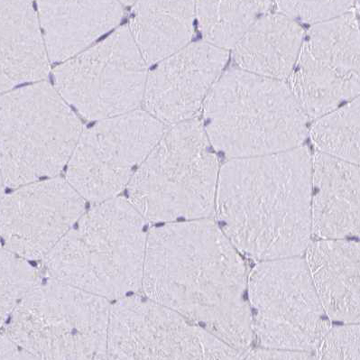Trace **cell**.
I'll list each match as a JSON object with an SVG mask.
<instances>
[{
    "label": "cell",
    "mask_w": 360,
    "mask_h": 360,
    "mask_svg": "<svg viewBox=\"0 0 360 360\" xmlns=\"http://www.w3.org/2000/svg\"><path fill=\"white\" fill-rule=\"evenodd\" d=\"M202 122L171 126L138 168L127 200L148 223L212 219L219 161Z\"/></svg>",
    "instance_id": "cell-5"
},
{
    "label": "cell",
    "mask_w": 360,
    "mask_h": 360,
    "mask_svg": "<svg viewBox=\"0 0 360 360\" xmlns=\"http://www.w3.org/2000/svg\"><path fill=\"white\" fill-rule=\"evenodd\" d=\"M108 360H110V359H108Z\"/></svg>",
    "instance_id": "cell-28"
},
{
    "label": "cell",
    "mask_w": 360,
    "mask_h": 360,
    "mask_svg": "<svg viewBox=\"0 0 360 360\" xmlns=\"http://www.w3.org/2000/svg\"><path fill=\"white\" fill-rule=\"evenodd\" d=\"M0 360H39L4 331L0 333Z\"/></svg>",
    "instance_id": "cell-25"
},
{
    "label": "cell",
    "mask_w": 360,
    "mask_h": 360,
    "mask_svg": "<svg viewBox=\"0 0 360 360\" xmlns=\"http://www.w3.org/2000/svg\"><path fill=\"white\" fill-rule=\"evenodd\" d=\"M359 324L331 326L319 344L317 360H360Z\"/></svg>",
    "instance_id": "cell-23"
},
{
    "label": "cell",
    "mask_w": 360,
    "mask_h": 360,
    "mask_svg": "<svg viewBox=\"0 0 360 360\" xmlns=\"http://www.w3.org/2000/svg\"><path fill=\"white\" fill-rule=\"evenodd\" d=\"M110 305L72 285L41 278L3 331L39 360H108Z\"/></svg>",
    "instance_id": "cell-7"
},
{
    "label": "cell",
    "mask_w": 360,
    "mask_h": 360,
    "mask_svg": "<svg viewBox=\"0 0 360 360\" xmlns=\"http://www.w3.org/2000/svg\"><path fill=\"white\" fill-rule=\"evenodd\" d=\"M0 246H1V240H0ZM1 248V247H0Z\"/></svg>",
    "instance_id": "cell-27"
},
{
    "label": "cell",
    "mask_w": 360,
    "mask_h": 360,
    "mask_svg": "<svg viewBox=\"0 0 360 360\" xmlns=\"http://www.w3.org/2000/svg\"><path fill=\"white\" fill-rule=\"evenodd\" d=\"M248 301L261 348L311 353L331 327L304 257L258 262L248 274Z\"/></svg>",
    "instance_id": "cell-8"
},
{
    "label": "cell",
    "mask_w": 360,
    "mask_h": 360,
    "mask_svg": "<svg viewBox=\"0 0 360 360\" xmlns=\"http://www.w3.org/2000/svg\"><path fill=\"white\" fill-rule=\"evenodd\" d=\"M195 24L194 1L134 2L127 28L146 65H155L190 44Z\"/></svg>",
    "instance_id": "cell-18"
},
{
    "label": "cell",
    "mask_w": 360,
    "mask_h": 360,
    "mask_svg": "<svg viewBox=\"0 0 360 360\" xmlns=\"http://www.w3.org/2000/svg\"><path fill=\"white\" fill-rule=\"evenodd\" d=\"M244 360H317L310 352L260 348L248 352Z\"/></svg>",
    "instance_id": "cell-24"
},
{
    "label": "cell",
    "mask_w": 360,
    "mask_h": 360,
    "mask_svg": "<svg viewBox=\"0 0 360 360\" xmlns=\"http://www.w3.org/2000/svg\"><path fill=\"white\" fill-rule=\"evenodd\" d=\"M148 65L127 27L53 70V87L85 120L101 121L138 110Z\"/></svg>",
    "instance_id": "cell-9"
},
{
    "label": "cell",
    "mask_w": 360,
    "mask_h": 360,
    "mask_svg": "<svg viewBox=\"0 0 360 360\" xmlns=\"http://www.w3.org/2000/svg\"><path fill=\"white\" fill-rule=\"evenodd\" d=\"M4 181H3L1 172H0V200L3 198V196H4Z\"/></svg>",
    "instance_id": "cell-26"
},
{
    "label": "cell",
    "mask_w": 360,
    "mask_h": 360,
    "mask_svg": "<svg viewBox=\"0 0 360 360\" xmlns=\"http://www.w3.org/2000/svg\"><path fill=\"white\" fill-rule=\"evenodd\" d=\"M148 222L124 197L94 205L42 261L46 278L108 302L141 290Z\"/></svg>",
    "instance_id": "cell-3"
},
{
    "label": "cell",
    "mask_w": 360,
    "mask_h": 360,
    "mask_svg": "<svg viewBox=\"0 0 360 360\" xmlns=\"http://www.w3.org/2000/svg\"><path fill=\"white\" fill-rule=\"evenodd\" d=\"M359 165L317 152L311 158L312 234L319 240L359 237Z\"/></svg>",
    "instance_id": "cell-13"
},
{
    "label": "cell",
    "mask_w": 360,
    "mask_h": 360,
    "mask_svg": "<svg viewBox=\"0 0 360 360\" xmlns=\"http://www.w3.org/2000/svg\"><path fill=\"white\" fill-rule=\"evenodd\" d=\"M84 131L81 120L53 86L36 82L0 95V172L18 188L56 177Z\"/></svg>",
    "instance_id": "cell-6"
},
{
    "label": "cell",
    "mask_w": 360,
    "mask_h": 360,
    "mask_svg": "<svg viewBox=\"0 0 360 360\" xmlns=\"http://www.w3.org/2000/svg\"><path fill=\"white\" fill-rule=\"evenodd\" d=\"M167 127L145 110L98 121L82 132L65 179L85 202L117 198Z\"/></svg>",
    "instance_id": "cell-10"
},
{
    "label": "cell",
    "mask_w": 360,
    "mask_h": 360,
    "mask_svg": "<svg viewBox=\"0 0 360 360\" xmlns=\"http://www.w3.org/2000/svg\"><path fill=\"white\" fill-rule=\"evenodd\" d=\"M304 37L297 22L278 12H267L236 44L232 57L242 71L285 82L295 68Z\"/></svg>",
    "instance_id": "cell-17"
},
{
    "label": "cell",
    "mask_w": 360,
    "mask_h": 360,
    "mask_svg": "<svg viewBox=\"0 0 360 360\" xmlns=\"http://www.w3.org/2000/svg\"><path fill=\"white\" fill-rule=\"evenodd\" d=\"M304 254L312 285L330 321L359 324V242L318 240L311 242Z\"/></svg>",
    "instance_id": "cell-15"
},
{
    "label": "cell",
    "mask_w": 360,
    "mask_h": 360,
    "mask_svg": "<svg viewBox=\"0 0 360 360\" xmlns=\"http://www.w3.org/2000/svg\"><path fill=\"white\" fill-rule=\"evenodd\" d=\"M359 97L315 120L309 129L318 153L359 165Z\"/></svg>",
    "instance_id": "cell-20"
},
{
    "label": "cell",
    "mask_w": 360,
    "mask_h": 360,
    "mask_svg": "<svg viewBox=\"0 0 360 360\" xmlns=\"http://www.w3.org/2000/svg\"><path fill=\"white\" fill-rule=\"evenodd\" d=\"M40 279L39 270L30 261L0 248V333Z\"/></svg>",
    "instance_id": "cell-21"
},
{
    "label": "cell",
    "mask_w": 360,
    "mask_h": 360,
    "mask_svg": "<svg viewBox=\"0 0 360 360\" xmlns=\"http://www.w3.org/2000/svg\"><path fill=\"white\" fill-rule=\"evenodd\" d=\"M207 138L231 159L300 148L309 119L288 82L231 68L223 72L203 104Z\"/></svg>",
    "instance_id": "cell-4"
},
{
    "label": "cell",
    "mask_w": 360,
    "mask_h": 360,
    "mask_svg": "<svg viewBox=\"0 0 360 360\" xmlns=\"http://www.w3.org/2000/svg\"><path fill=\"white\" fill-rule=\"evenodd\" d=\"M85 210V200L65 178L15 188L0 200L3 248L30 262L43 261Z\"/></svg>",
    "instance_id": "cell-11"
},
{
    "label": "cell",
    "mask_w": 360,
    "mask_h": 360,
    "mask_svg": "<svg viewBox=\"0 0 360 360\" xmlns=\"http://www.w3.org/2000/svg\"><path fill=\"white\" fill-rule=\"evenodd\" d=\"M248 279L243 257L213 219L168 223L148 231L143 295L241 354L254 340Z\"/></svg>",
    "instance_id": "cell-1"
},
{
    "label": "cell",
    "mask_w": 360,
    "mask_h": 360,
    "mask_svg": "<svg viewBox=\"0 0 360 360\" xmlns=\"http://www.w3.org/2000/svg\"><path fill=\"white\" fill-rule=\"evenodd\" d=\"M122 2L42 1L37 17L50 63H63L90 49L117 27Z\"/></svg>",
    "instance_id": "cell-14"
},
{
    "label": "cell",
    "mask_w": 360,
    "mask_h": 360,
    "mask_svg": "<svg viewBox=\"0 0 360 360\" xmlns=\"http://www.w3.org/2000/svg\"><path fill=\"white\" fill-rule=\"evenodd\" d=\"M272 1H198L195 20L203 42L217 49H233Z\"/></svg>",
    "instance_id": "cell-19"
},
{
    "label": "cell",
    "mask_w": 360,
    "mask_h": 360,
    "mask_svg": "<svg viewBox=\"0 0 360 360\" xmlns=\"http://www.w3.org/2000/svg\"><path fill=\"white\" fill-rule=\"evenodd\" d=\"M311 156L305 146L219 167L216 223L257 260L304 256L311 242Z\"/></svg>",
    "instance_id": "cell-2"
},
{
    "label": "cell",
    "mask_w": 360,
    "mask_h": 360,
    "mask_svg": "<svg viewBox=\"0 0 360 360\" xmlns=\"http://www.w3.org/2000/svg\"><path fill=\"white\" fill-rule=\"evenodd\" d=\"M37 13L30 1H0V95L50 73Z\"/></svg>",
    "instance_id": "cell-16"
},
{
    "label": "cell",
    "mask_w": 360,
    "mask_h": 360,
    "mask_svg": "<svg viewBox=\"0 0 360 360\" xmlns=\"http://www.w3.org/2000/svg\"><path fill=\"white\" fill-rule=\"evenodd\" d=\"M276 12L312 25L333 20L359 8V1H277Z\"/></svg>",
    "instance_id": "cell-22"
},
{
    "label": "cell",
    "mask_w": 360,
    "mask_h": 360,
    "mask_svg": "<svg viewBox=\"0 0 360 360\" xmlns=\"http://www.w3.org/2000/svg\"><path fill=\"white\" fill-rule=\"evenodd\" d=\"M229 57V51L196 42L156 63L146 77L145 111L165 126L195 119Z\"/></svg>",
    "instance_id": "cell-12"
}]
</instances>
